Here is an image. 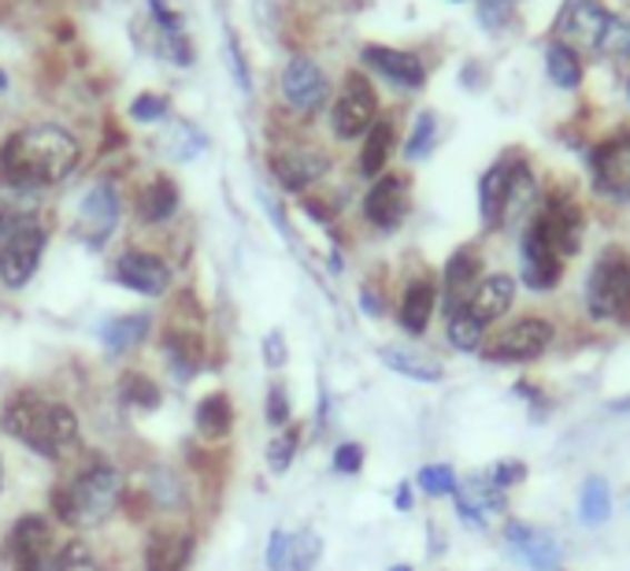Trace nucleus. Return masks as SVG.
<instances>
[{
	"label": "nucleus",
	"instance_id": "obj_51",
	"mask_svg": "<svg viewBox=\"0 0 630 571\" xmlns=\"http://www.w3.org/2000/svg\"><path fill=\"white\" fill-rule=\"evenodd\" d=\"M0 482H4V475H0Z\"/></svg>",
	"mask_w": 630,
	"mask_h": 571
},
{
	"label": "nucleus",
	"instance_id": "obj_17",
	"mask_svg": "<svg viewBox=\"0 0 630 571\" xmlns=\"http://www.w3.org/2000/svg\"><path fill=\"white\" fill-rule=\"evenodd\" d=\"M319 560V538L316 531H274L268 542V568L271 571H312Z\"/></svg>",
	"mask_w": 630,
	"mask_h": 571
},
{
	"label": "nucleus",
	"instance_id": "obj_14",
	"mask_svg": "<svg viewBox=\"0 0 630 571\" xmlns=\"http://www.w3.org/2000/svg\"><path fill=\"white\" fill-rule=\"evenodd\" d=\"M523 282L530 290H557L560 274H563V260L552 252V246L538 234L534 227L527 223L523 230Z\"/></svg>",
	"mask_w": 630,
	"mask_h": 571
},
{
	"label": "nucleus",
	"instance_id": "obj_28",
	"mask_svg": "<svg viewBox=\"0 0 630 571\" xmlns=\"http://www.w3.org/2000/svg\"><path fill=\"white\" fill-rule=\"evenodd\" d=\"M152 320L149 315H119V320H108L101 327V342L112 349V353H123V349H134L149 338Z\"/></svg>",
	"mask_w": 630,
	"mask_h": 571
},
{
	"label": "nucleus",
	"instance_id": "obj_11",
	"mask_svg": "<svg viewBox=\"0 0 630 571\" xmlns=\"http://www.w3.org/2000/svg\"><path fill=\"white\" fill-rule=\"evenodd\" d=\"M590 171H593V186L604 197L630 201V130L601 141V146L593 149Z\"/></svg>",
	"mask_w": 630,
	"mask_h": 571
},
{
	"label": "nucleus",
	"instance_id": "obj_35",
	"mask_svg": "<svg viewBox=\"0 0 630 571\" xmlns=\"http://www.w3.org/2000/svg\"><path fill=\"white\" fill-rule=\"evenodd\" d=\"M123 398L130 404H138V409H157L160 390H157V382H149L146 375H138V371H127V375H123Z\"/></svg>",
	"mask_w": 630,
	"mask_h": 571
},
{
	"label": "nucleus",
	"instance_id": "obj_12",
	"mask_svg": "<svg viewBox=\"0 0 630 571\" xmlns=\"http://www.w3.org/2000/svg\"><path fill=\"white\" fill-rule=\"evenodd\" d=\"M330 93V82L327 74L316 68L312 60L304 57H293L290 63H286L282 71V97L286 104L293 108V112H319Z\"/></svg>",
	"mask_w": 630,
	"mask_h": 571
},
{
	"label": "nucleus",
	"instance_id": "obj_15",
	"mask_svg": "<svg viewBox=\"0 0 630 571\" xmlns=\"http://www.w3.org/2000/svg\"><path fill=\"white\" fill-rule=\"evenodd\" d=\"M404 212H408V179H401V174H382L368 190V197H363V216L382 230H393L404 219Z\"/></svg>",
	"mask_w": 630,
	"mask_h": 571
},
{
	"label": "nucleus",
	"instance_id": "obj_27",
	"mask_svg": "<svg viewBox=\"0 0 630 571\" xmlns=\"http://www.w3.org/2000/svg\"><path fill=\"white\" fill-rule=\"evenodd\" d=\"M379 357L390 371H397V375H404V379H416V382H441V375H446L438 360H430L423 353H412V349L390 345V349H382Z\"/></svg>",
	"mask_w": 630,
	"mask_h": 571
},
{
	"label": "nucleus",
	"instance_id": "obj_21",
	"mask_svg": "<svg viewBox=\"0 0 630 571\" xmlns=\"http://www.w3.org/2000/svg\"><path fill=\"white\" fill-rule=\"evenodd\" d=\"M82 227H86V238L93 241V246H101V241L112 234L116 219H119V197L108 182H97L90 193L82 197Z\"/></svg>",
	"mask_w": 630,
	"mask_h": 571
},
{
	"label": "nucleus",
	"instance_id": "obj_50",
	"mask_svg": "<svg viewBox=\"0 0 630 571\" xmlns=\"http://www.w3.org/2000/svg\"><path fill=\"white\" fill-rule=\"evenodd\" d=\"M390 571H412V568H408V564H397V568H390Z\"/></svg>",
	"mask_w": 630,
	"mask_h": 571
},
{
	"label": "nucleus",
	"instance_id": "obj_24",
	"mask_svg": "<svg viewBox=\"0 0 630 571\" xmlns=\"http://www.w3.org/2000/svg\"><path fill=\"white\" fill-rule=\"evenodd\" d=\"M438 304V286L430 279H412L404 286V298H401V327L408 334H423L430 327V315H434Z\"/></svg>",
	"mask_w": 630,
	"mask_h": 571
},
{
	"label": "nucleus",
	"instance_id": "obj_39",
	"mask_svg": "<svg viewBox=\"0 0 630 571\" xmlns=\"http://www.w3.org/2000/svg\"><path fill=\"white\" fill-rule=\"evenodd\" d=\"M57 571H101V568H97L93 553H90V549H86L82 542H71V545H63V549H60Z\"/></svg>",
	"mask_w": 630,
	"mask_h": 571
},
{
	"label": "nucleus",
	"instance_id": "obj_7",
	"mask_svg": "<svg viewBox=\"0 0 630 571\" xmlns=\"http://www.w3.org/2000/svg\"><path fill=\"white\" fill-rule=\"evenodd\" d=\"M549 345H552V323L538 320V315H527V320L508 323L504 331L482 349V357L493 360V364H530V360H538Z\"/></svg>",
	"mask_w": 630,
	"mask_h": 571
},
{
	"label": "nucleus",
	"instance_id": "obj_46",
	"mask_svg": "<svg viewBox=\"0 0 630 571\" xmlns=\"http://www.w3.org/2000/svg\"><path fill=\"white\" fill-rule=\"evenodd\" d=\"M263 357H268V364H271V368H279V364H282V360H286L282 334H271V338H268V345H263Z\"/></svg>",
	"mask_w": 630,
	"mask_h": 571
},
{
	"label": "nucleus",
	"instance_id": "obj_29",
	"mask_svg": "<svg viewBox=\"0 0 630 571\" xmlns=\"http://www.w3.org/2000/svg\"><path fill=\"white\" fill-rule=\"evenodd\" d=\"M174 208H179V186L160 174V179H152L146 186V193H141L138 216L146 219V223H163V219L174 216Z\"/></svg>",
	"mask_w": 630,
	"mask_h": 571
},
{
	"label": "nucleus",
	"instance_id": "obj_4",
	"mask_svg": "<svg viewBox=\"0 0 630 571\" xmlns=\"http://www.w3.org/2000/svg\"><path fill=\"white\" fill-rule=\"evenodd\" d=\"M563 46L593 49V52H630V27L619 16L604 12L593 0H574L563 16Z\"/></svg>",
	"mask_w": 630,
	"mask_h": 571
},
{
	"label": "nucleus",
	"instance_id": "obj_9",
	"mask_svg": "<svg viewBox=\"0 0 630 571\" xmlns=\"http://www.w3.org/2000/svg\"><path fill=\"white\" fill-rule=\"evenodd\" d=\"M374 116H379V97H374V86L363 79V74L349 71L346 86H341L334 112H330V123H334L338 138H360L374 127Z\"/></svg>",
	"mask_w": 630,
	"mask_h": 571
},
{
	"label": "nucleus",
	"instance_id": "obj_43",
	"mask_svg": "<svg viewBox=\"0 0 630 571\" xmlns=\"http://www.w3.org/2000/svg\"><path fill=\"white\" fill-rule=\"evenodd\" d=\"M334 468L341 471V475H357V471L363 468V445L357 442H346L334 449Z\"/></svg>",
	"mask_w": 630,
	"mask_h": 571
},
{
	"label": "nucleus",
	"instance_id": "obj_19",
	"mask_svg": "<svg viewBox=\"0 0 630 571\" xmlns=\"http://www.w3.org/2000/svg\"><path fill=\"white\" fill-rule=\"evenodd\" d=\"M327 157L316 149H282L271 157V171L279 174V182L286 190H304V186H312L316 179H323L327 174Z\"/></svg>",
	"mask_w": 630,
	"mask_h": 571
},
{
	"label": "nucleus",
	"instance_id": "obj_2",
	"mask_svg": "<svg viewBox=\"0 0 630 571\" xmlns=\"http://www.w3.org/2000/svg\"><path fill=\"white\" fill-rule=\"evenodd\" d=\"M4 431L19 438L27 449H34L41 457H63L79 442V420L68 404L41 398L34 390H19L4 401Z\"/></svg>",
	"mask_w": 630,
	"mask_h": 571
},
{
	"label": "nucleus",
	"instance_id": "obj_8",
	"mask_svg": "<svg viewBox=\"0 0 630 571\" xmlns=\"http://www.w3.org/2000/svg\"><path fill=\"white\" fill-rule=\"evenodd\" d=\"M530 227L549 241L560 260H568L582 249V208L568 193H552L541 204V212L530 219Z\"/></svg>",
	"mask_w": 630,
	"mask_h": 571
},
{
	"label": "nucleus",
	"instance_id": "obj_45",
	"mask_svg": "<svg viewBox=\"0 0 630 571\" xmlns=\"http://www.w3.org/2000/svg\"><path fill=\"white\" fill-rule=\"evenodd\" d=\"M286 420H290V404H286V390L274 387L268 393V423L274 427H286Z\"/></svg>",
	"mask_w": 630,
	"mask_h": 571
},
{
	"label": "nucleus",
	"instance_id": "obj_48",
	"mask_svg": "<svg viewBox=\"0 0 630 571\" xmlns=\"http://www.w3.org/2000/svg\"><path fill=\"white\" fill-rule=\"evenodd\" d=\"M612 409H616V412H630V398H623V401H616V404H612Z\"/></svg>",
	"mask_w": 630,
	"mask_h": 571
},
{
	"label": "nucleus",
	"instance_id": "obj_34",
	"mask_svg": "<svg viewBox=\"0 0 630 571\" xmlns=\"http://www.w3.org/2000/svg\"><path fill=\"white\" fill-rule=\"evenodd\" d=\"M579 512H582V520L590 527L608 520V512H612V490H608L604 479H597V475L586 479V487L579 493Z\"/></svg>",
	"mask_w": 630,
	"mask_h": 571
},
{
	"label": "nucleus",
	"instance_id": "obj_30",
	"mask_svg": "<svg viewBox=\"0 0 630 571\" xmlns=\"http://www.w3.org/2000/svg\"><path fill=\"white\" fill-rule=\"evenodd\" d=\"M390 152H393V123L390 119H374V127L368 130V141H363V152H360V171L368 174V179L382 174Z\"/></svg>",
	"mask_w": 630,
	"mask_h": 571
},
{
	"label": "nucleus",
	"instance_id": "obj_26",
	"mask_svg": "<svg viewBox=\"0 0 630 571\" xmlns=\"http://www.w3.org/2000/svg\"><path fill=\"white\" fill-rule=\"evenodd\" d=\"M504 182H508V160L493 163V168L482 174L479 208H482V223L490 230L504 227Z\"/></svg>",
	"mask_w": 630,
	"mask_h": 571
},
{
	"label": "nucleus",
	"instance_id": "obj_18",
	"mask_svg": "<svg viewBox=\"0 0 630 571\" xmlns=\"http://www.w3.org/2000/svg\"><path fill=\"white\" fill-rule=\"evenodd\" d=\"M516 301V279L512 274H486V279L474 286V293L463 304V312H471L482 327H490L493 320L512 309Z\"/></svg>",
	"mask_w": 630,
	"mask_h": 571
},
{
	"label": "nucleus",
	"instance_id": "obj_10",
	"mask_svg": "<svg viewBox=\"0 0 630 571\" xmlns=\"http://www.w3.org/2000/svg\"><path fill=\"white\" fill-rule=\"evenodd\" d=\"M41 252H46V227L34 223V219L19 223L0 246V282L12 286V290L27 286L30 274L38 271Z\"/></svg>",
	"mask_w": 630,
	"mask_h": 571
},
{
	"label": "nucleus",
	"instance_id": "obj_36",
	"mask_svg": "<svg viewBox=\"0 0 630 571\" xmlns=\"http://www.w3.org/2000/svg\"><path fill=\"white\" fill-rule=\"evenodd\" d=\"M419 490L430 493V498H446V493L457 490V471L449 464H430L419 471Z\"/></svg>",
	"mask_w": 630,
	"mask_h": 571
},
{
	"label": "nucleus",
	"instance_id": "obj_20",
	"mask_svg": "<svg viewBox=\"0 0 630 571\" xmlns=\"http://www.w3.org/2000/svg\"><path fill=\"white\" fill-rule=\"evenodd\" d=\"M446 312H460L468 298L474 293V286L482 282V260L474 249H460L452 252V260L446 263Z\"/></svg>",
	"mask_w": 630,
	"mask_h": 571
},
{
	"label": "nucleus",
	"instance_id": "obj_38",
	"mask_svg": "<svg viewBox=\"0 0 630 571\" xmlns=\"http://www.w3.org/2000/svg\"><path fill=\"white\" fill-rule=\"evenodd\" d=\"M434 130H438V123H434V116L430 112H423L416 119V130H412V138H408V157L412 160H419V157H427L430 152V146H434Z\"/></svg>",
	"mask_w": 630,
	"mask_h": 571
},
{
	"label": "nucleus",
	"instance_id": "obj_44",
	"mask_svg": "<svg viewBox=\"0 0 630 571\" xmlns=\"http://www.w3.org/2000/svg\"><path fill=\"white\" fill-rule=\"evenodd\" d=\"M516 4L519 0H482L479 16H482L486 27H501V23H508V16L516 12Z\"/></svg>",
	"mask_w": 630,
	"mask_h": 571
},
{
	"label": "nucleus",
	"instance_id": "obj_42",
	"mask_svg": "<svg viewBox=\"0 0 630 571\" xmlns=\"http://www.w3.org/2000/svg\"><path fill=\"white\" fill-rule=\"evenodd\" d=\"M527 479V468L519 464V460H501L493 471H490V482L497 490H508V487H516V482H523Z\"/></svg>",
	"mask_w": 630,
	"mask_h": 571
},
{
	"label": "nucleus",
	"instance_id": "obj_3",
	"mask_svg": "<svg viewBox=\"0 0 630 571\" xmlns=\"http://www.w3.org/2000/svg\"><path fill=\"white\" fill-rule=\"evenodd\" d=\"M119 501H123V479H119V471L112 464H104V460H93L68 487L52 493V512L68 527H93L108 520Z\"/></svg>",
	"mask_w": 630,
	"mask_h": 571
},
{
	"label": "nucleus",
	"instance_id": "obj_49",
	"mask_svg": "<svg viewBox=\"0 0 630 571\" xmlns=\"http://www.w3.org/2000/svg\"><path fill=\"white\" fill-rule=\"evenodd\" d=\"M4 86H8V74H4V71H0V90H4Z\"/></svg>",
	"mask_w": 630,
	"mask_h": 571
},
{
	"label": "nucleus",
	"instance_id": "obj_22",
	"mask_svg": "<svg viewBox=\"0 0 630 571\" xmlns=\"http://www.w3.org/2000/svg\"><path fill=\"white\" fill-rule=\"evenodd\" d=\"M363 60H368L374 71H382L393 86H404V90H419L423 79H427L423 63H419V57H412V52H397V49H386V46H368V49H363Z\"/></svg>",
	"mask_w": 630,
	"mask_h": 571
},
{
	"label": "nucleus",
	"instance_id": "obj_25",
	"mask_svg": "<svg viewBox=\"0 0 630 571\" xmlns=\"http://www.w3.org/2000/svg\"><path fill=\"white\" fill-rule=\"evenodd\" d=\"M538 186L530 174L527 160L508 157V182H504V223H516L519 216H527V208L534 204Z\"/></svg>",
	"mask_w": 630,
	"mask_h": 571
},
{
	"label": "nucleus",
	"instance_id": "obj_41",
	"mask_svg": "<svg viewBox=\"0 0 630 571\" xmlns=\"http://www.w3.org/2000/svg\"><path fill=\"white\" fill-rule=\"evenodd\" d=\"M130 116L141 119V123H152V119L168 116V97L160 93H141L134 104H130Z\"/></svg>",
	"mask_w": 630,
	"mask_h": 571
},
{
	"label": "nucleus",
	"instance_id": "obj_1",
	"mask_svg": "<svg viewBox=\"0 0 630 571\" xmlns=\"http://www.w3.org/2000/svg\"><path fill=\"white\" fill-rule=\"evenodd\" d=\"M79 141L68 134L63 127L52 123H38V127H23L16 134L4 138L0 146V179L8 182V190L30 193L41 190V186H52L79 168Z\"/></svg>",
	"mask_w": 630,
	"mask_h": 571
},
{
	"label": "nucleus",
	"instance_id": "obj_5",
	"mask_svg": "<svg viewBox=\"0 0 630 571\" xmlns=\"http://www.w3.org/2000/svg\"><path fill=\"white\" fill-rule=\"evenodd\" d=\"M586 309L597 320H616L630 312V257L623 249H604L586 279Z\"/></svg>",
	"mask_w": 630,
	"mask_h": 571
},
{
	"label": "nucleus",
	"instance_id": "obj_33",
	"mask_svg": "<svg viewBox=\"0 0 630 571\" xmlns=\"http://www.w3.org/2000/svg\"><path fill=\"white\" fill-rule=\"evenodd\" d=\"M446 334H449V345L460 349V353H479L482 342H486V327L474 320L471 312H463V309L449 315Z\"/></svg>",
	"mask_w": 630,
	"mask_h": 571
},
{
	"label": "nucleus",
	"instance_id": "obj_32",
	"mask_svg": "<svg viewBox=\"0 0 630 571\" xmlns=\"http://www.w3.org/2000/svg\"><path fill=\"white\" fill-rule=\"evenodd\" d=\"M546 68H549V79L557 82L560 90H574V86L582 82L579 52H574L571 46H563V41L549 46V52H546Z\"/></svg>",
	"mask_w": 630,
	"mask_h": 571
},
{
	"label": "nucleus",
	"instance_id": "obj_13",
	"mask_svg": "<svg viewBox=\"0 0 630 571\" xmlns=\"http://www.w3.org/2000/svg\"><path fill=\"white\" fill-rule=\"evenodd\" d=\"M116 279L134 293H146V298H157L171 286V268L163 263L157 252L146 249H127L123 257L116 260Z\"/></svg>",
	"mask_w": 630,
	"mask_h": 571
},
{
	"label": "nucleus",
	"instance_id": "obj_16",
	"mask_svg": "<svg viewBox=\"0 0 630 571\" xmlns=\"http://www.w3.org/2000/svg\"><path fill=\"white\" fill-rule=\"evenodd\" d=\"M504 538H508V545H512L516 553L523 557L534 571H557L560 549H557V538H552L549 531H541V527H530V523L508 520L504 523Z\"/></svg>",
	"mask_w": 630,
	"mask_h": 571
},
{
	"label": "nucleus",
	"instance_id": "obj_23",
	"mask_svg": "<svg viewBox=\"0 0 630 571\" xmlns=\"http://www.w3.org/2000/svg\"><path fill=\"white\" fill-rule=\"evenodd\" d=\"M193 557V538L186 531H157L146 542V571H186Z\"/></svg>",
	"mask_w": 630,
	"mask_h": 571
},
{
	"label": "nucleus",
	"instance_id": "obj_6",
	"mask_svg": "<svg viewBox=\"0 0 630 571\" xmlns=\"http://www.w3.org/2000/svg\"><path fill=\"white\" fill-rule=\"evenodd\" d=\"M57 538L46 515H23L4 542L8 571H57Z\"/></svg>",
	"mask_w": 630,
	"mask_h": 571
},
{
	"label": "nucleus",
	"instance_id": "obj_37",
	"mask_svg": "<svg viewBox=\"0 0 630 571\" xmlns=\"http://www.w3.org/2000/svg\"><path fill=\"white\" fill-rule=\"evenodd\" d=\"M19 190H12V193H0V234H12V230L19 227V223H27L30 219V212H34V208H27L23 201H19Z\"/></svg>",
	"mask_w": 630,
	"mask_h": 571
},
{
	"label": "nucleus",
	"instance_id": "obj_40",
	"mask_svg": "<svg viewBox=\"0 0 630 571\" xmlns=\"http://www.w3.org/2000/svg\"><path fill=\"white\" fill-rule=\"evenodd\" d=\"M297 442H301V431H297V427H286V434L279 438V442H271V468L274 471L290 468V460L297 453Z\"/></svg>",
	"mask_w": 630,
	"mask_h": 571
},
{
	"label": "nucleus",
	"instance_id": "obj_31",
	"mask_svg": "<svg viewBox=\"0 0 630 571\" xmlns=\"http://www.w3.org/2000/svg\"><path fill=\"white\" fill-rule=\"evenodd\" d=\"M234 427V404L227 401V393H212L197 409V431L204 438H223Z\"/></svg>",
	"mask_w": 630,
	"mask_h": 571
},
{
	"label": "nucleus",
	"instance_id": "obj_47",
	"mask_svg": "<svg viewBox=\"0 0 630 571\" xmlns=\"http://www.w3.org/2000/svg\"><path fill=\"white\" fill-rule=\"evenodd\" d=\"M397 509H412V493H408V487H401V493H397Z\"/></svg>",
	"mask_w": 630,
	"mask_h": 571
}]
</instances>
